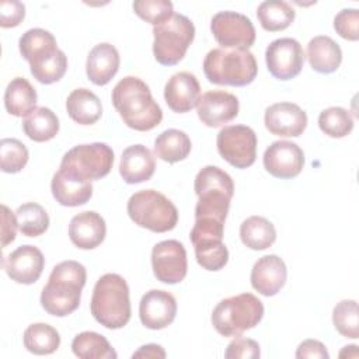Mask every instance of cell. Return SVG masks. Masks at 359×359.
<instances>
[{
	"instance_id": "44",
	"label": "cell",
	"mask_w": 359,
	"mask_h": 359,
	"mask_svg": "<svg viewBox=\"0 0 359 359\" xmlns=\"http://www.w3.org/2000/svg\"><path fill=\"white\" fill-rule=\"evenodd\" d=\"M25 17V6L17 0H3L0 3V25L13 28L20 25Z\"/></svg>"
},
{
	"instance_id": "14",
	"label": "cell",
	"mask_w": 359,
	"mask_h": 359,
	"mask_svg": "<svg viewBox=\"0 0 359 359\" xmlns=\"http://www.w3.org/2000/svg\"><path fill=\"white\" fill-rule=\"evenodd\" d=\"M264 167L275 178L290 180L297 177L304 165V153L293 142L276 140L264 153Z\"/></svg>"
},
{
	"instance_id": "22",
	"label": "cell",
	"mask_w": 359,
	"mask_h": 359,
	"mask_svg": "<svg viewBox=\"0 0 359 359\" xmlns=\"http://www.w3.org/2000/svg\"><path fill=\"white\" fill-rule=\"evenodd\" d=\"M18 46L21 56L29 63L31 69L50 60L60 50L57 48L56 38L42 28H31L25 31L20 38Z\"/></svg>"
},
{
	"instance_id": "46",
	"label": "cell",
	"mask_w": 359,
	"mask_h": 359,
	"mask_svg": "<svg viewBox=\"0 0 359 359\" xmlns=\"http://www.w3.org/2000/svg\"><path fill=\"white\" fill-rule=\"evenodd\" d=\"M296 358H317V359H328L330 353L325 349V345L317 339H306L303 341L296 351Z\"/></svg>"
},
{
	"instance_id": "31",
	"label": "cell",
	"mask_w": 359,
	"mask_h": 359,
	"mask_svg": "<svg viewBox=\"0 0 359 359\" xmlns=\"http://www.w3.org/2000/svg\"><path fill=\"white\" fill-rule=\"evenodd\" d=\"M22 130L34 142H48L57 135L59 119L52 109L38 107L31 114L24 116Z\"/></svg>"
},
{
	"instance_id": "18",
	"label": "cell",
	"mask_w": 359,
	"mask_h": 359,
	"mask_svg": "<svg viewBox=\"0 0 359 359\" xmlns=\"http://www.w3.org/2000/svg\"><path fill=\"white\" fill-rule=\"evenodd\" d=\"M3 264L11 280L22 285H32L42 275L45 258L38 247L27 244L10 252Z\"/></svg>"
},
{
	"instance_id": "21",
	"label": "cell",
	"mask_w": 359,
	"mask_h": 359,
	"mask_svg": "<svg viewBox=\"0 0 359 359\" xmlns=\"http://www.w3.org/2000/svg\"><path fill=\"white\" fill-rule=\"evenodd\" d=\"M105 234V220L97 212H81L70 220L69 237L77 248L93 250L104 241Z\"/></svg>"
},
{
	"instance_id": "17",
	"label": "cell",
	"mask_w": 359,
	"mask_h": 359,
	"mask_svg": "<svg viewBox=\"0 0 359 359\" xmlns=\"http://www.w3.org/2000/svg\"><path fill=\"white\" fill-rule=\"evenodd\" d=\"M265 128L275 136L297 137L307 126V114L293 102H276L265 109Z\"/></svg>"
},
{
	"instance_id": "4",
	"label": "cell",
	"mask_w": 359,
	"mask_h": 359,
	"mask_svg": "<svg viewBox=\"0 0 359 359\" xmlns=\"http://www.w3.org/2000/svg\"><path fill=\"white\" fill-rule=\"evenodd\" d=\"M203 73L213 84L244 87L254 81L258 66L248 49L216 48L205 56Z\"/></svg>"
},
{
	"instance_id": "3",
	"label": "cell",
	"mask_w": 359,
	"mask_h": 359,
	"mask_svg": "<svg viewBox=\"0 0 359 359\" xmlns=\"http://www.w3.org/2000/svg\"><path fill=\"white\" fill-rule=\"evenodd\" d=\"M90 310L93 317L105 328L125 327L132 314L126 280L118 273L102 275L94 286Z\"/></svg>"
},
{
	"instance_id": "9",
	"label": "cell",
	"mask_w": 359,
	"mask_h": 359,
	"mask_svg": "<svg viewBox=\"0 0 359 359\" xmlns=\"http://www.w3.org/2000/svg\"><path fill=\"white\" fill-rule=\"evenodd\" d=\"M114 164V151L107 143L95 142L70 149L62 158L60 170L84 181L100 180L109 174Z\"/></svg>"
},
{
	"instance_id": "34",
	"label": "cell",
	"mask_w": 359,
	"mask_h": 359,
	"mask_svg": "<svg viewBox=\"0 0 359 359\" xmlns=\"http://www.w3.org/2000/svg\"><path fill=\"white\" fill-rule=\"evenodd\" d=\"M24 346L34 355H50L60 345L59 332L46 323H35L24 331Z\"/></svg>"
},
{
	"instance_id": "47",
	"label": "cell",
	"mask_w": 359,
	"mask_h": 359,
	"mask_svg": "<svg viewBox=\"0 0 359 359\" xmlns=\"http://www.w3.org/2000/svg\"><path fill=\"white\" fill-rule=\"evenodd\" d=\"M132 358H153V359H164L165 358V351L163 346L157 344H147L140 346L136 352H133Z\"/></svg>"
},
{
	"instance_id": "5",
	"label": "cell",
	"mask_w": 359,
	"mask_h": 359,
	"mask_svg": "<svg viewBox=\"0 0 359 359\" xmlns=\"http://www.w3.org/2000/svg\"><path fill=\"white\" fill-rule=\"evenodd\" d=\"M194 189L198 195L195 219L209 217L226 222L230 201L234 195L231 177L216 165H206L196 174Z\"/></svg>"
},
{
	"instance_id": "8",
	"label": "cell",
	"mask_w": 359,
	"mask_h": 359,
	"mask_svg": "<svg viewBox=\"0 0 359 359\" xmlns=\"http://www.w3.org/2000/svg\"><path fill=\"white\" fill-rule=\"evenodd\" d=\"M154 59L163 66L180 63L195 38L194 22L182 14H172L167 21L153 28Z\"/></svg>"
},
{
	"instance_id": "12",
	"label": "cell",
	"mask_w": 359,
	"mask_h": 359,
	"mask_svg": "<svg viewBox=\"0 0 359 359\" xmlns=\"http://www.w3.org/2000/svg\"><path fill=\"white\" fill-rule=\"evenodd\" d=\"M304 52L294 38H279L272 41L265 50V62L269 73L282 81L300 74L304 65Z\"/></svg>"
},
{
	"instance_id": "39",
	"label": "cell",
	"mask_w": 359,
	"mask_h": 359,
	"mask_svg": "<svg viewBox=\"0 0 359 359\" xmlns=\"http://www.w3.org/2000/svg\"><path fill=\"white\" fill-rule=\"evenodd\" d=\"M132 7L136 15L154 27L167 21L174 14V7L170 0H136Z\"/></svg>"
},
{
	"instance_id": "6",
	"label": "cell",
	"mask_w": 359,
	"mask_h": 359,
	"mask_svg": "<svg viewBox=\"0 0 359 359\" xmlns=\"http://www.w3.org/2000/svg\"><path fill=\"white\" fill-rule=\"evenodd\" d=\"M264 317V304L252 293L223 299L212 313V325L223 337H240Z\"/></svg>"
},
{
	"instance_id": "7",
	"label": "cell",
	"mask_w": 359,
	"mask_h": 359,
	"mask_svg": "<svg viewBox=\"0 0 359 359\" xmlns=\"http://www.w3.org/2000/svg\"><path fill=\"white\" fill-rule=\"evenodd\" d=\"M126 210L135 224L154 233L170 231L178 222L175 205L165 195L154 189L135 192L128 201Z\"/></svg>"
},
{
	"instance_id": "33",
	"label": "cell",
	"mask_w": 359,
	"mask_h": 359,
	"mask_svg": "<svg viewBox=\"0 0 359 359\" xmlns=\"http://www.w3.org/2000/svg\"><path fill=\"white\" fill-rule=\"evenodd\" d=\"M73 353L80 359H116V352L108 339L94 331L77 334L72 342Z\"/></svg>"
},
{
	"instance_id": "10",
	"label": "cell",
	"mask_w": 359,
	"mask_h": 359,
	"mask_svg": "<svg viewBox=\"0 0 359 359\" xmlns=\"http://www.w3.org/2000/svg\"><path fill=\"white\" fill-rule=\"evenodd\" d=\"M219 154L236 168H247L257 157V135L245 125H230L220 129L216 139Z\"/></svg>"
},
{
	"instance_id": "35",
	"label": "cell",
	"mask_w": 359,
	"mask_h": 359,
	"mask_svg": "<svg viewBox=\"0 0 359 359\" xmlns=\"http://www.w3.org/2000/svg\"><path fill=\"white\" fill-rule=\"evenodd\" d=\"M18 229L27 237H38L49 227V216L46 210L35 202H27L15 210Z\"/></svg>"
},
{
	"instance_id": "30",
	"label": "cell",
	"mask_w": 359,
	"mask_h": 359,
	"mask_svg": "<svg viewBox=\"0 0 359 359\" xmlns=\"http://www.w3.org/2000/svg\"><path fill=\"white\" fill-rule=\"evenodd\" d=\"M240 238L250 250L269 248L276 240L275 226L262 216H250L240 226Z\"/></svg>"
},
{
	"instance_id": "1",
	"label": "cell",
	"mask_w": 359,
	"mask_h": 359,
	"mask_svg": "<svg viewBox=\"0 0 359 359\" xmlns=\"http://www.w3.org/2000/svg\"><path fill=\"white\" fill-rule=\"evenodd\" d=\"M112 104L123 123L130 129L147 132L160 125L163 111L154 101L149 86L135 76L119 80L111 94Z\"/></svg>"
},
{
	"instance_id": "2",
	"label": "cell",
	"mask_w": 359,
	"mask_h": 359,
	"mask_svg": "<svg viewBox=\"0 0 359 359\" xmlns=\"http://www.w3.org/2000/svg\"><path fill=\"white\" fill-rule=\"evenodd\" d=\"M87 280L84 265L67 259L53 266L41 293L43 310L55 317H66L76 311L81 300V289Z\"/></svg>"
},
{
	"instance_id": "16",
	"label": "cell",
	"mask_w": 359,
	"mask_h": 359,
	"mask_svg": "<svg viewBox=\"0 0 359 359\" xmlns=\"http://www.w3.org/2000/svg\"><path fill=\"white\" fill-rule=\"evenodd\" d=\"M177 314L175 297L160 289L146 292L139 304V317L149 330H163L170 325Z\"/></svg>"
},
{
	"instance_id": "36",
	"label": "cell",
	"mask_w": 359,
	"mask_h": 359,
	"mask_svg": "<svg viewBox=\"0 0 359 359\" xmlns=\"http://www.w3.org/2000/svg\"><path fill=\"white\" fill-rule=\"evenodd\" d=\"M318 126L321 132L334 139L348 136L353 129V118L342 107H330L320 112Z\"/></svg>"
},
{
	"instance_id": "26",
	"label": "cell",
	"mask_w": 359,
	"mask_h": 359,
	"mask_svg": "<svg viewBox=\"0 0 359 359\" xmlns=\"http://www.w3.org/2000/svg\"><path fill=\"white\" fill-rule=\"evenodd\" d=\"M307 59L313 70L330 74L339 67L342 62V50L332 38L318 35L310 39L307 45Z\"/></svg>"
},
{
	"instance_id": "41",
	"label": "cell",
	"mask_w": 359,
	"mask_h": 359,
	"mask_svg": "<svg viewBox=\"0 0 359 359\" xmlns=\"http://www.w3.org/2000/svg\"><path fill=\"white\" fill-rule=\"evenodd\" d=\"M67 70V56L63 50H59V53L52 57L50 60L45 62L43 65L31 69V74L36 81L41 84H52L59 81Z\"/></svg>"
},
{
	"instance_id": "19",
	"label": "cell",
	"mask_w": 359,
	"mask_h": 359,
	"mask_svg": "<svg viewBox=\"0 0 359 359\" xmlns=\"http://www.w3.org/2000/svg\"><path fill=\"white\" fill-rule=\"evenodd\" d=\"M251 285L262 296H275L286 283L287 269L283 259L275 254L258 258L251 269Z\"/></svg>"
},
{
	"instance_id": "27",
	"label": "cell",
	"mask_w": 359,
	"mask_h": 359,
	"mask_svg": "<svg viewBox=\"0 0 359 359\" xmlns=\"http://www.w3.org/2000/svg\"><path fill=\"white\" fill-rule=\"evenodd\" d=\"M66 111L69 116L79 125H93L102 115L100 98L88 88L73 90L66 100Z\"/></svg>"
},
{
	"instance_id": "23",
	"label": "cell",
	"mask_w": 359,
	"mask_h": 359,
	"mask_svg": "<svg viewBox=\"0 0 359 359\" xmlns=\"http://www.w3.org/2000/svg\"><path fill=\"white\" fill-rule=\"evenodd\" d=\"M156 170L153 153L143 144L126 147L121 157L119 174L126 184H140L149 181Z\"/></svg>"
},
{
	"instance_id": "11",
	"label": "cell",
	"mask_w": 359,
	"mask_h": 359,
	"mask_svg": "<svg viewBox=\"0 0 359 359\" xmlns=\"http://www.w3.org/2000/svg\"><path fill=\"white\" fill-rule=\"evenodd\" d=\"M210 31L222 48L248 49L255 42V28L251 20L236 11L216 13L210 21Z\"/></svg>"
},
{
	"instance_id": "28",
	"label": "cell",
	"mask_w": 359,
	"mask_h": 359,
	"mask_svg": "<svg viewBox=\"0 0 359 359\" xmlns=\"http://www.w3.org/2000/svg\"><path fill=\"white\" fill-rule=\"evenodd\" d=\"M36 91L24 77L13 79L4 93V107L14 116H27L36 108Z\"/></svg>"
},
{
	"instance_id": "25",
	"label": "cell",
	"mask_w": 359,
	"mask_h": 359,
	"mask_svg": "<svg viewBox=\"0 0 359 359\" xmlns=\"http://www.w3.org/2000/svg\"><path fill=\"white\" fill-rule=\"evenodd\" d=\"M52 195L62 206H81L93 196V185L90 181L80 180L63 170L53 175L50 182Z\"/></svg>"
},
{
	"instance_id": "15",
	"label": "cell",
	"mask_w": 359,
	"mask_h": 359,
	"mask_svg": "<svg viewBox=\"0 0 359 359\" xmlns=\"http://www.w3.org/2000/svg\"><path fill=\"white\" fill-rule=\"evenodd\" d=\"M238 98L223 90L202 94L196 102V112L202 123L209 128L222 126L238 115Z\"/></svg>"
},
{
	"instance_id": "38",
	"label": "cell",
	"mask_w": 359,
	"mask_h": 359,
	"mask_svg": "<svg viewBox=\"0 0 359 359\" xmlns=\"http://www.w3.org/2000/svg\"><path fill=\"white\" fill-rule=\"evenodd\" d=\"M29 153L22 142L14 137H6L0 142L1 171L8 174L20 172L28 163Z\"/></svg>"
},
{
	"instance_id": "20",
	"label": "cell",
	"mask_w": 359,
	"mask_h": 359,
	"mask_svg": "<svg viewBox=\"0 0 359 359\" xmlns=\"http://www.w3.org/2000/svg\"><path fill=\"white\" fill-rule=\"evenodd\" d=\"M201 86L195 74L178 72L172 74L164 87V100L168 108L177 114H185L196 107Z\"/></svg>"
},
{
	"instance_id": "32",
	"label": "cell",
	"mask_w": 359,
	"mask_h": 359,
	"mask_svg": "<svg viewBox=\"0 0 359 359\" xmlns=\"http://www.w3.org/2000/svg\"><path fill=\"white\" fill-rule=\"evenodd\" d=\"M257 17L265 31L278 32L286 29L294 21L296 13L283 0H266L258 6Z\"/></svg>"
},
{
	"instance_id": "24",
	"label": "cell",
	"mask_w": 359,
	"mask_h": 359,
	"mask_svg": "<svg viewBox=\"0 0 359 359\" xmlns=\"http://www.w3.org/2000/svg\"><path fill=\"white\" fill-rule=\"evenodd\" d=\"M119 63V52L114 45L108 42L98 43L90 50L87 56V77L95 86H105L118 73Z\"/></svg>"
},
{
	"instance_id": "29",
	"label": "cell",
	"mask_w": 359,
	"mask_h": 359,
	"mask_svg": "<svg viewBox=\"0 0 359 359\" xmlns=\"http://www.w3.org/2000/svg\"><path fill=\"white\" fill-rule=\"evenodd\" d=\"M191 139L180 129H167L161 132L154 140V153L165 163H178L191 153Z\"/></svg>"
},
{
	"instance_id": "13",
	"label": "cell",
	"mask_w": 359,
	"mask_h": 359,
	"mask_svg": "<svg viewBox=\"0 0 359 359\" xmlns=\"http://www.w3.org/2000/svg\"><path fill=\"white\" fill-rule=\"evenodd\" d=\"M151 268L157 280L175 285L187 276L188 261L182 243L177 240H164L151 250Z\"/></svg>"
},
{
	"instance_id": "37",
	"label": "cell",
	"mask_w": 359,
	"mask_h": 359,
	"mask_svg": "<svg viewBox=\"0 0 359 359\" xmlns=\"http://www.w3.org/2000/svg\"><path fill=\"white\" fill-rule=\"evenodd\" d=\"M335 330L345 338H359V311L356 300L345 299L335 304L332 310Z\"/></svg>"
},
{
	"instance_id": "45",
	"label": "cell",
	"mask_w": 359,
	"mask_h": 359,
	"mask_svg": "<svg viewBox=\"0 0 359 359\" xmlns=\"http://www.w3.org/2000/svg\"><path fill=\"white\" fill-rule=\"evenodd\" d=\"M1 245L7 247L15 238L18 222L17 216L6 205H1Z\"/></svg>"
},
{
	"instance_id": "40",
	"label": "cell",
	"mask_w": 359,
	"mask_h": 359,
	"mask_svg": "<svg viewBox=\"0 0 359 359\" xmlns=\"http://www.w3.org/2000/svg\"><path fill=\"white\" fill-rule=\"evenodd\" d=\"M195 257L198 264L206 271H219L229 261V251L224 243L212 245L195 247Z\"/></svg>"
},
{
	"instance_id": "43",
	"label": "cell",
	"mask_w": 359,
	"mask_h": 359,
	"mask_svg": "<svg viewBox=\"0 0 359 359\" xmlns=\"http://www.w3.org/2000/svg\"><path fill=\"white\" fill-rule=\"evenodd\" d=\"M259 356H261V351H259L258 342L250 338H240V337L233 339L227 345V349L224 352L226 359H237V358L255 359Z\"/></svg>"
},
{
	"instance_id": "42",
	"label": "cell",
	"mask_w": 359,
	"mask_h": 359,
	"mask_svg": "<svg viewBox=\"0 0 359 359\" xmlns=\"http://www.w3.org/2000/svg\"><path fill=\"white\" fill-rule=\"evenodd\" d=\"M334 29L337 34L348 41L359 39V10L344 8L334 18Z\"/></svg>"
}]
</instances>
